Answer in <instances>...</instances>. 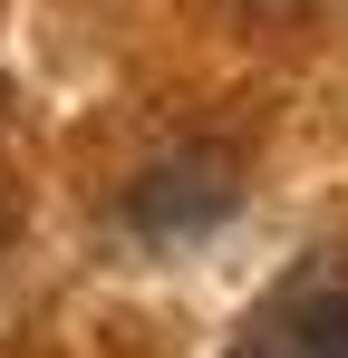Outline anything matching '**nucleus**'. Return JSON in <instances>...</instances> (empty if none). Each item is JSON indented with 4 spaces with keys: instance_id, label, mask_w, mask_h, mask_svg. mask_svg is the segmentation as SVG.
<instances>
[{
    "instance_id": "nucleus-1",
    "label": "nucleus",
    "mask_w": 348,
    "mask_h": 358,
    "mask_svg": "<svg viewBox=\"0 0 348 358\" xmlns=\"http://www.w3.org/2000/svg\"><path fill=\"white\" fill-rule=\"evenodd\" d=\"M232 358H348V271L339 262L290 271L281 291L242 320Z\"/></svg>"
},
{
    "instance_id": "nucleus-2",
    "label": "nucleus",
    "mask_w": 348,
    "mask_h": 358,
    "mask_svg": "<svg viewBox=\"0 0 348 358\" xmlns=\"http://www.w3.org/2000/svg\"><path fill=\"white\" fill-rule=\"evenodd\" d=\"M232 203H242V184H232V155H213V145H184V155H165V165H145L126 184V223L145 242H194Z\"/></svg>"
}]
</instances>
